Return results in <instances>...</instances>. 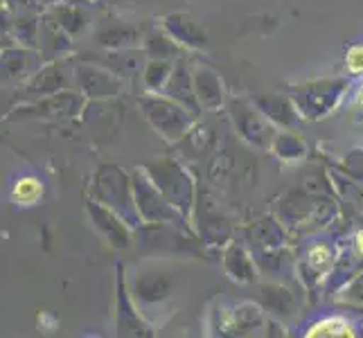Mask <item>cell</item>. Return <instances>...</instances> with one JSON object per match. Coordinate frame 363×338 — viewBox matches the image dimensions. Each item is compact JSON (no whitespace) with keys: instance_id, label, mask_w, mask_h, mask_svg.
Listing matches in <instances>:
<instances>
[{"instance_id":"cell-4","label":"cell","mask_w":363,"mask_h":338,"mask_svg":"<svg viewBox=\"0 0 363 338\" xmlns=\"http://www.w3.org/2000/svg\"><path fill=\"white\" fill-rule=\"evenodd\" d=\"M347 66L352 72H363V47H352L347 55Z\"/></svg>"},{"instance_id":"cell-1","label":"cell","mask_w":363,"mask_h":338,"mask_svg":"<svg viewBox=\"0 0 363 338\" xmlns=\"http://www.w3.org/2000/svg\"><path fill=\"white\" fill-rule=\"evenodd\" d=\"M309 336H352V329H350L347 320L334 316V318L316 322L314 327L309 329Z\"/></svg>"},{"instance_id":"cell-3","label":"cell","mask_w":363,"mask_h":338,"mask_svg":"<svg viewBox=\"0 0 363 338\" xmlns=\"http://www.w3.org/2000/svg\"><path fill=\"white\" fill-rule=\"evenodd\" d=\"M311 264H314L318 271H325L330 266V250L325 246H316L311 250Z\"/></svg>"},{"instance_id":"cell-2","label":"cell","mask_w":363,"mask_h":338,"mask_svg":"<svg viewBox=\"0 0 363 338\" xmlns=\"http://www.w3.org/2000/svg\"><path fill=\"white\" fill-rule=\"evenodd\" d=\"M41 192H43V187H41V183L36 181V179H23V181L16 183L14 194H11V196H14V201L30 205V203H34L36 198L41 196Z\"/></svg>"}]
</instances>
